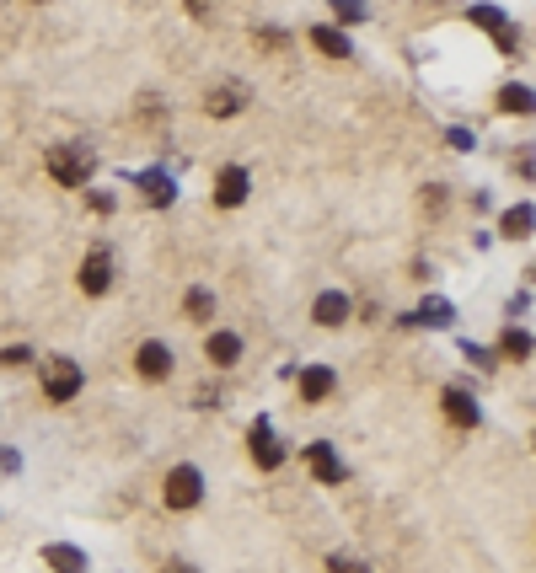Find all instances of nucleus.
I'll list each match as a JSON object with an SVG mask.
<instances>
[{"label": "nucleus", "mask_w": 536, "mask_h": 573, "mask_svg": "<svg viewBox=\"0 0 536 573\" xmlns=\"http://www.w3.org/2000/svg\"><path fill=\"white\" fill-rule=\"evenodd\" d=\"M311 44H317L327 59H349V54H355V49H349V38H344L338 27H311Z\"/></svg>", "instance_id": "nucleus-15"}, {"label": "nucleus", "mask_w": 536, "mask_h": 573, "mask_svg": "<svg viewBox=\"0 0 536 573\" xmlns=\"http://www.w3.org/2000/svg\"><path fill=\"white\" fill-rule=\"evenodd\" d=\"M44 167H49V177H54L60 188H86V177H92V151H86V145H54Z\"/></svg>", "instance_id": "nucleus-1"}, {"label": "nucleus", "mask_w": 536, "mask_h": 573, "mask_svg": "<svg viewBox=\"0 0 536 573\" xmlns=\"http://www.w3.org/2000/svg\"><path fill=\"white\" fill-rule=\"evenodd\" d=\"M499 108H504V113H531V86H504V92H499Z\"/></svg>", "instance_id": "nucleus-18"}, {"label": "nucleus", "mask_w": 536, "mask_h": 573, "mask_svg": "<svg viewBox=\"0 0 536 573\" xmlns=\"http://www.w3.org/2000/svg\"><path fill=\"white\" fill-rule=\"evenodd\" d=\"M247 440H252V461H258L263 471H274V466L285 461V445L274 440V429H268V418H258V423L247 429Z\"/></svg>", "instance_id": "nucleus-5"}, {"label": "nucleus", "mask_w": 536, "mask_h": 573, "mask_svg": "<svg viewBox=\"0 0 536 573\" xmlns=\"http://www.w3.org/2000/svg\"><path fill=\"white\" fill-rule=\"evenodd\" d=\"M204 354H210L215 364H237L241 359V338L237 333H210V338H204Z\"/></svg>", "instance_id": "nucleus-14"}, {"label": "nucleus", "mask_w": 536, "mask_h": 573, "mask_svg": "<svg viewBox=\"0 0 536 573\" xmlns=\"http://www.w3.org/2000/svg\"><path fill=\"white\" fill-rule=\"evenodd\" d=\"M349 295H338V289H327V295H317V306H311V316L322 322V327H344L349 322Z\"/></svg>", "instance_id": "nucleus-11"}, {"label": "nucleus", "mask_w": 536, "mask_h": 573, "mask_svg": "<svg viewBox=\"0 0 536 573\" xmlns=\"http://www.w3.org/2000/svg\"><path fill=\"white\" fill-rule=\"evenodd\" d=\"M327 573H365V563H355V558H327Z\"/></svg>", "instance_id": "nucleus-24"}, {"label": "nucleus", "mask_w": 536, "mask_h": 573, "mask_svg": "<svg viewBox=\"0 0 536 573\" xmlns=\"http://www.w3.org/2000/svg\"><path fill=\"white\" fill-rule=\"evenodd\" d=\"M204 108H210V113H237L241 108V86H226V92H210V102H204Z\"/></svg>", "instance_id": "nucleus-21"}, {"label": "nucleus", "mask_w": 536, "mask_h": 573, "mask_svg": "<svg viewBox=\"0 0 536 573\" xmlns=\"http://www.w3.org/2000/svg\"><path fill=\"white\" fill-rule=\"evenodd\" d=\"M499 230H504L510 241H526V236H531V204H515V209H504Z\"/></svg>", "instance_id": "nucleus-16"}, {"label": "nucleus", "mask_w": 536, "mask_h": 573, "mask_svg": "<svg viewBox=\"0 0 536 573\" xmlns=\"http://www.w3.org/2000/svg\"><path fill=\"white\" fill-rule=\"evenodd\" d=\"M247 188H252L247 167H226V172L215 177V204H220V209H237L241 199H247Z\"/></svg>", "instance_id": "nucleus-8"}, {"label": "nucleus", "mask_w": 536, "mask_h": 573, "mask_svg": "<svg viewBox=\"0 0 536 573\" xmlns=\"http://www.w3.org/2000/svg\"><path fill=\"white\" fill-rule=\"evenodd\" d=\"M333 5L344 11V22H359V16H365V11H359V0H333Z\"/></svg>", "instance_id": "nucleus-25"}, {"label": "nucleus", "mask_w": 536, "mask_h": 573, "mask_svg": "<svg viewBox=\"0 0 536 573\" xmlns=\"http://www.w3.org/2000/svg\"><path fill=\"white\" fill-rule=\"evenodd\" d=\"M108 285H113V257L97 247V252H86V263H81V289H86V295H108Z\"/></svg>", "instance_id": "nucleus-6"}, {"label": "nucleus", "mask_w": 536, "mask_h": 573, "mask_svg": "<svg viewBox=\"0 0 536 573\" xmlns=\"http://www.w3.org/2000/svg\"><path fill=\"white\" fill-rule=\"evenodd\" d=\"M182 311H188L193 322H210V316H215V295H210V289H188V300H182Z\"/></svg>", "instance_id": "nucleus-17"}, {"label": "nucleus", "mask_w": 536, "mask_h": 573, "mask_svg": "<svg viewBox=\"0 0 536 573\" xmlns=\"http://www.w3.org/2000/svg\"><path fill=\"white\" fill-rule=\"evenodd\" d=\"M161 499H167V510H193V504L204 499V471H199V466H172Z\"/></svg>", "instance_id": "nucleus-3"}, {"label": "nucleus", "mask_w": 536, "mask_h": 573, "mask_svg": "<svg viewBox=\"0 0 536 573\" xmlns=\"http://www.w3.org/2000/svg\"><path fill=\"white\" fill-rule=\"evenodd\" d=\"M44 563L54 573H92L86 552H81V547H64V541H49V547H44Z\"/></svg>", "instance_id": "nucleus-12"}, {"label": "nucleus", "mask_w": 536, "mask_h": 573, "mask_svg": "<svg viewBox=\"0 0 536 573\" xmlns=\"http://www.w3.org/2000/svg\"><path fill=\"white\" fill-rule=\"evenodd\" d=\"M145 199H151V204H172V199H178L172 177H167V172H151V177H145Z\"/></svg>", "instance_id": "nucleus-19"}, {"label": "nucleus", "mask_w": 536, "mask_h": 573, "mask_svg": "<svg viewBox=\"0 0 536 573\" xmlns=\"http://www.w3.org/2000/svg\"><path fill=\"white\" fill-rule=\"evenodd\" d=\"M0 471H16V456H11V451H0Z\"/></svg>", "instance_id": "nucleus-27"}, {"label": "nucleus", "mask_w": 536, "mask_h": 573, "mask_svg": "<svg viewBox=\"0 0 536 573\" xmlns=\"http://www.w3.org/2000/svg\"><path fill=\"white\" fill-rule=\"evenodd\" d=\"M167 573H193V568H182V563H178V568H167Z\"/></svg>", "instance_id": "nucleus-29"}, {"label": "nucleus", "mask_w": 536, "mask_h": 573, "mask_svg": "<svg viewBox=\"0 0 536 573\" xmlns=\"http://www.w3.org/2000/svg\"><path fill=\"white\" fill-rule=\"evenodd\" d=\"M27 359H33V348H0V364H11V370H16V364H27Z\"/></svg>", "instance_id": "nucleus-23"}, {"label": "nucleus", "mask_w": 536, "mask_h": 573, "mask_svg": "<svg viewBox=\"0 0 536 573\" xmlns=\"http://www.w3.org/2000/svg\"><path fill=\"white\" fill-rule=\"evenodd\" d=\"M473 22L493 33V44H499L504 54H515V49H521V33H515V27L504 22V11H499V5H473Z\"/></svg>", "instance_id": "nucleus-4"}, {"label": "nucleus", "mask_w": 536, "mask_h": 573, "mask_svg": "<svg viewBox=\"0 0 536 573\" xmlns=\"http://www.w3.org/2000/svg\"><path fill=\"white\" fill-rule=\"evenodd\" d=\"M499 354H504V359H526V354H531V338H526L521 327H510V333L499 338Z\"/></svg>", "instance_id": "nucleus-22"}, {"label": "nucleus", "mask_w": 536, "mask_h": 573, "mask_svg": "<svg viewBox=\"0 0 536 573\" xmlns=\"http://www.w3.org/2000/svg\"><path fill=\"white\" fill-rule=\"evenodd\" d=\"M440 407H445V418H451V423H456V429H473V423H477V402L467 397V392H462V386H451V392H445V397H440Z\"/></svg>", "instance_id": "nucleus-13"}, {"label": "nucleus", "mask_w": 536, "mask_h": 573, "mask_svg": "<svg viewBox=\"0 0 536 573\" xmlns=\"http://www.w3.org/2000/svg\"><path fill=\"white\" fill-rule=\"evenodd\" d=\"M188 11H193V16H204V11H210V0H188Z\"/></svg>", "instance_id": "nucleus-28"}, {"label": "nucleus", "mask_w": 536, "mask_h": 573, "mask_svg": "<svg viewBox=\"0 0 536 573\" xmlns=\"http://www.w3.org/2000/svg\"><path fill=\"white\" fill-rule=\"evenodd\" d=\"M134 370H140L145 381H167V375H172V348L156 344V338H151V344H140V354H134Z\"/></svg>", "instance_id": "nucleus-7"}, {"label": "nucleus", "mask_w": 536, "mask_h": 573, "mask_svg": "<svg viewBox=\"0 0 536 573\" xmlns=\"http://www.w3.org/2000/svg\"><path fill=\"white\" fill-rule=\"evenodd\" d=\"M81 386H86V375H81V364H75V359H64V354L44 359V397H49V402H75Z\"/></svg>", "instance_id": "nucleus-2"}, {"label": "nucleus", "mask_w": 536, "mask_h": 573, "mask_svg": "<svg viewBox=\"0 0 536 573\" xmlns=\"http://www.w3.org/2000/svg\"><path fill=\"white\" fill-rule=\"evenodd\" d=\"M306 461H311V471H317V482H344V461H338V451L327 445V440H317V445H306Z\"/></svg>", "instance_id": "nucleus-9"}, {"label": "nucleus", "mask_w": 536, "mask_h": 573, "mask_svg": "<svg viewBox=\"0 0 536 573\" xmlns=\"http://www.w3.org/2000/svg\"><path fill=\"white\" fill-rule=\"evenodd\" d=\"M451 316H456L451 300H424L418 306V322H429V327H451Z\"/></svg>", "instance_id": "nucleus-20"}, {"label": "nucleus", "mask_w": 536, "mask_h": 573, "mask_svg": "<svg viewBox=\"0 0 536 573\" xmlns=\"http://www.w3.org/2000/svg\"><path fill=\"white\" fill-rule=\"evenodd\" d=\"M333 386H338V375H333L327 364L300 370V402H327V397H333Z\"/></svg>", "instance_id": "nucleus-10"}, {"label": "nucleus", "mask_w": 536, "mask_h": 573, "mask_svg": "<svg viewBox=\"0 0 536 573\" xmlns=\"http://www.w3.org/2000/svg\"><path fill=\"white\" fill-rule=\"evenodd\" d=\"M445 140H451V145H456V151H473V134H467V129H451V134H445Z\"/></svg>", "instance_id": "nucleus-26"}]
</instances>
